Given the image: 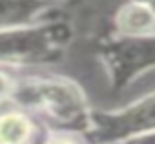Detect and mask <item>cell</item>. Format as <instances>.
Segmentation results:
<instances>
[{
  "mask_svg": "<svg viewBox=\"0 0 155 144\" xmlns=\"http://www.w3.org/2000/svg\"><path fill=\"white\" fill-rule=\"evenodd\" d=\"M71 38L65 25H20L0 29V63L40 65L60 60Z\"/></svg>",
  "mask_w": 155,
  "mask_h": 144,
  "instance_id": "2",
  "label": "cell"
},
{
  "mask_svg": "<svg viewBox=\"0 0 155 144\" xmlns=\"http://www.w3.org/2000/svg\"><path fill=\"white\" fill-rule=\"evenodd\" d=\"M13 87H15V83L11 81V77L7 74L0 72V101H5V99L11 97Z\"/></svg>",
  "mask_w": 155,
  "mask_h": 144,
  "instance_id": "7",
  "label": "cell"
},
{
  "mask_svg": "<svg viewBox=\"0 0 155 144\" xmlns=\"http://www.w3.org/2000/svg\"><path fill=\"white\" fill-rule=\"evenodd\" d=\"M45 144H76V142H72L69 139H63V137H56V139H51L49 142H45Z\"/></svg>",
  "mask_w": 155,
  "mask_h": 144,
  "instance_id": "9",
  "label": "cell"
},
{
  "mask_svg": "<svg viewBox=\"0 0 155 144\" xmlns=\"http://www.w3.org/2000/svg\"><path fill=\"white\" fill-rule=\"evenodd\" d=\"M139 2H143V4H144L152 13H153V16H155V0H139Z\"/></svg>",
  "mask_w": 155,
  "mask_h": 144,
  "instance_id": "10",
  "label": "cell"
},
{
  "mask_svg": "<svg viewBox=\"0 0 155 144\" xmlns=\"http://www.w3.org/2000/svg\"><path fill=\"white\" fill-rule=\"evenodd\" d=\"M33 132V123L25 113L7 112L0 115V144H29Z\"/></svg>",
  "mask_w": 155,
  "mask_h": 144,
  "instance_id": "6",
  "label": "cell"
},
{
  "mask_svg": "<svg viewBox=\"0 0 155 144\" xmlns=\"http://www.w3.org/2000/svg\"><path fill=\"white\" fill-rule=\"evenodd\" d=\"M124 144H155V132L143 133V135H139V137H134V139L126 141Z\"/></svg>",
  "mask_w": 155,
  "mask_h": 144,
  "instance_id": "8",
  "label": "cell"
},
{
  "mask_svg": "<svg viewBox=\"0 0 155 144\" xmlns=\"http://www.w3.org/2000/svg\"><path fill=\"white\" fill-rule=\"evenodd\" d=\"M117 29L123 36H152L155 16L143 2H130L117 15Z\"/></svg>",
  "mask_w": 155,
  "mask_h": 144,
  "instance_id": "5",
  "label": "cell"
},
{
  "mask_svg": "<svg viewBox=\"0 0 155 144\" xmlns=\"http://www.w3.org/2000/svg\"><path fill=\"white\" fill-rule=\"evenodd\" d=\"M103 61L112 85L116 88H124L137 76L155 67V38L121 34V38L105 45Z\"/></svg>",
  "mask_w": 155,
  "mask_h": 144,
  "instance_id": "4",
  "label": "cell"
},
{
  "mask_svg": "<svg viewBox=\"0 0 155 144\" xmlns=\"http://www.w3.org/2000/svg\"><path fill=\"white\" fill-rule=\"evenodd\" d=\"M150 132H155V92L119 110L90 112L85 135L94 144H124Z\"/></svg>",
  "mask_w": 155,
  "mask_h": 144,
  "instance_id": "3",
  "label": "cell"
},
{
  "mask_svg": "<svg viewBox=\"0 0 155 144\" xmlns=\"http://www.w3.org/2000/svg\"><path fill=\"white\" fill-rule=\"evenodd\" d=\"M18 105L40 108L54 124L67 132L87 133L90 110L79 87L67 79H29L15 83L11 97Z\"/></svg>",
  "mask_w": 155,
  "mask_h": 144,
  "instance_id": "1",
  "label": "cell"
}]
</instances>
